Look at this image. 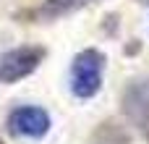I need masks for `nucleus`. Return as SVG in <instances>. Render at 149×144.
<instances>
[{"label":"nucleus","mask_w":149,"mask_h":144,"mask_svg":"<svg viewBox=\"0 0 149 144\" xmlns=\"http://www.w3.org/2000/svg\"><path fill=\"white\" fill-rule=\"evenodd\" d=\"M120 110L126 121L136 129H149V76L134 79L120 97Z\"/></svg>","instance_id":"obj_4"},{"label":"nucleus","mask_w":149,"mask_h":144,"mask_svg":"<svg viewBox=\"0 0 149 144\" xmlns=\"http://www.w3.org/2000/svg\"><path fill=\"white\" fill-rule=\"evenodd\" d=\"M52 121L47 115L45 108H37V105H24V108H16L10 115H8V131L13 136H24V139H42L47 131H50Z\"/></svg>","instance_id":"obj_3"},{"label":"nucleus","mask_w":149,"mask_h":144,"mask_svg":"<svg viewBox=\"0 0 149 144\" xmlns=\"http://www.w3.org/2000/svg\"><path fill=\"white\" fill-rule=\"evenodd\" d=\"M92 3H97V0H42L39 8L26 10L24 16L31 18V21H34V18H37V21H55V18H63V16H68V13L81 10V8L92 5Z\"/></svg>","instance_id":"obj_5"},{"label":"nucleus","mask_w":149,"mask_h":144,"mask_svg":"<svg viewBox=\"0 0 149 144\" xmlns=\"http://www.w3.org/2000/svg\"><path fill=\"white\" fill-rule=\"evenodd\" d=\"M45 55L47 50L39 45H24V47L5 50L0 55V84H18L21 79L31 76L42 66Z\"/></svg>","instance_id":"obj_2"},{"label":"nucleus","mask_w":149,"mask_h":144,"mask_svg":"<svg viewBox=\"0 0 149 144\" xmlns=\"http://www.w3.org/2000/svg\"><path fill=\"white\" fill-rule=\"evenodd\" d=\"M107 58L97 47H86L76 52L71 63V92L79 100H92L102 89V76H105Z\"/></svg>","instance_id":"obj_1"},{"label":"nucleus","mask_w":149,"mask_h":144,"mask_svg":"<svg viewBox=\"0 0 149 144\" xmlns=\"http://www.w3.org/2000/svg\"><path fill=\"white\" fill-rule=\"evenodd\" d=\"M0 144H5V142H3V139H0Z\"/></svg>","instance_id":"obj_6"}]
</instances>
